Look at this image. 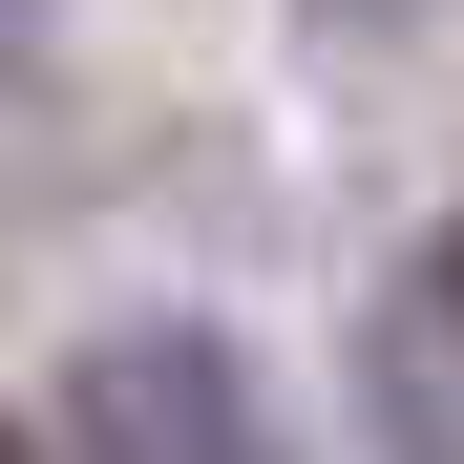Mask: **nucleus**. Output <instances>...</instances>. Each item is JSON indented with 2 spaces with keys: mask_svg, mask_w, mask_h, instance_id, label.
Segmentation results:
<instances>
[{
  "mask_svg": "<svg viewBox=\"0 0 464 464\" xmlns=\"http://www.w3.org/2000/svg\"><path fill=\"white\" fill-rule=\"evenodd\" d=\"M63 443H85V464H295V443H275V401H254V359H232V338H190V317L85 338Z\"/></svg>",
  "mask_w": 464,
  "mask_h": 464,
  "instance_id": "nucleus-1",
  "label": "nucleus"
},
{
  "mask_svg": "<svg viewBox=\"0 0 464 464\" xmlns=\"http://www.w3.org/2000/svg\"><path fill=\"white\" fill-rule=\"evenodd\" d=\"M422 317H443V338H464V232H443V275H422Z\"/></svg>",
  "mask_w": 464,
  "mask_h": 464,
  "instance_id": "nucleus-2",
  "label": "nucleus"
},
{
  "mask_svg": "<svg viewBox=\"0 0 464 464\" xmlns=\"http://www.w3.org/2000/svg\"><path fill=\"white\" fill-rule=\"evenodd\" d=\"M0 464H43V443H22V422H0Z\"/></svg>",
  "mask_w": 464,
  "mask_h": 464,
  "instance_id": "nucleus-3",
  "label": "nucleus"
},
{
  "mask_svg": "<svg viewBox=\"0 0 464 464\" xmlns=\"http://www.w3.org/2000/svg\"><path fill=\"white\" fill-rule=\"evenodd\" d=\"M0 22H22V0H0Z\"/></svg>",
  "mask_w": 464,
  "mask_h": 464,
  "instance_id": "nucleus-4",
  "label": "nucleus"
}]
</instances>
